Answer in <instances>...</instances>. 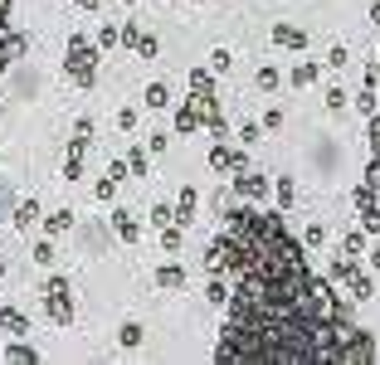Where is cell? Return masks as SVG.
<instances>
[{
  "instance_id": "db71d44e",
  "label": "cell",
  "mask_w": 380,
  "mask_h": 365,
  "mask_svg": "<svg viewBox=\"0 0 380 365\" xmlns=\"http://www.w3.org/2000/svg\"><path fill=\"white\" fill-rule=\"evenodd\" d=\"M0 278H5V258H0Z\"/></svg>"
},
{
  "instance_id": "8fae6325",
  "label": "cell",
  "mask_w": 380,
  "mask_h": 365,
  "mask_svg": "<svg viewBox=\"0 0 380 365\" xmlns=\"http://www.w3.org/2000/svg\"><path fill=\"white\" fill-rule=\"evenodd\" d=\"M10 224H15L20 234H30V229L39 224V200H20V204H15V215H10Z\"/></svg>"
},
{
  "instance_id": "4316f807",
  "label": "cell",
  "mask_w": 380,
  "mask_h": 365,
  "mask_svg": "<svg viewBox=\"0 0 380 365\" xmlns=\"http://www.w3.org/2000/svg\"><path fill=\"white\" fill-rule=\"evenodd\" d=\"M156 54H161V39H156L151 30H142V39H137V59H146V64H151Z\"/></svg>"
},
{
  "instance_id": "44dd1931",
  "label": "cell",
  "mask_w": 380,
  "mask_h": 365,
  "mask_svg": "<svg viewBox=\"0 0 380 365\" xmlns=\"http://www.w3.org/2000/svg\"><path fill=\"white\" fill-rule=\"evenodd\" d=\"M317 78H322V64H298V69L288 73V83H293V88H312Z\"/></svg>"
},
{
  "instance_id": "836d02e7",
  "label": "cell",
  "mask_w": 380,
  "mask_h": 365,
  "mask_svg": "<svg viewBox=\"0 0 380 365\" xmlns=\"http://www.w3.org/2000/svg\"><path fill=\"white\" fill-rule=\"evenodd\" d=\"M118 185H122V180H118V176H102V180H98V185H93V195H98V200H102V204H107V200H118Z\"/></svg>"
},
{
  "instance_id": "8d00e7d4",
  "label": "cell",
  "mask_w": 380,
  "mask_h": 365,
  "mask_svg": "<svg viewBox=\"0 0 380 365\" xmlns=\"http://www.w3.org/2000/svg\"><path fill=\"white\" fill-rule=\"evenodd\" d=\"M210 69H214V73H234V54H230V49H214V54H210Z\"/></svg>"
},
{
  "instance_id": "cb8c5ba5",
  "label": "cell",
  "mask_w": 380,
  "mask_h": 365,
  "mask_svg": "<svg viewBox=\"0 0 380 365\" xmlns=\"http://www.w3.org/2000/svg\"><path fill=\"white\" fill-rule=\"evenodd\" d=\"M88 141H93V117H78V122H74V141H69V151H88Z\"/></svg>"
},
{
  "instance_id": "277c9868",
  "label": "cell",
  "mask_w": 380,
  "mask_h": 365,
  "mask_svg": "<svg viewBox=\"0 0 380 365\" xmlns=\"http://www.w3.org/2000/svg\"><path fill=\"white\" fill-rule=\"evenodd\" d=\"M205 127V113H200V102H176V137H195Z\"/></svg>"
},
{
  "instance_id": "74e56055",
  "label": "cell",
  "mask_w": 380,
  "mask_h": 365,
  "mask_svg": "<svg viewBox=\"0 0 380 365\" xmlns=\"http://www.w3.org/2000/svg\"><path fill=\"white\" fill-rule=\"evenodd\" d=\"M64 180H83V151H69V161H64Z\"/></svg>"
},
{
  "instance_id": "bcb514c9",
  "label": "cell",
  "mask_w": 380,
  "mask_h": 365,
  "mask_svg": "<svg viewBox=\"0 0 380 365\" xmlns=\"http://www.w3.org/2000/svg\"><path fill=\"white\" fill-rule=\"evenodd\" d=\"M370 190H380V156H370V166H366V176H361Z\"/></svg>"
},
{
  "instance_id": "d6a6232c",
  "label": "cell",
  "mask_w": 380,
  "mask_h": 365,
  "mask_svg": "<svg viewBox=\"0 0 380 365\" xmlns=\"http://www.w3.org/2000/svg\"><path fill=\"white\" fill-rule=\"evenodd\" d=\"M122 44V25H102L98 30V49H118Z\"/></svg>"
},
{
  "instance_id": "7402d4cb",
  "label": "cell",
  "mask_w": 380,
  "mask_h": 365,
  "mask_svg": "<svg viewBox=\"0 0 380 365\" xmlns=\"http://www.w3.org/2000/svg\"><path fill=\"white\" fill-rule=\"evenodd\" d=\"M151 224H156V234L166 229V224H176V204H166V200H151Z\"/></svg>"
},
{
  "instance_id": "7dc6e473",
  "label": "cell",
  "mask_w": 380,
  "mask_h": 365,
  "mask_svg": "<svg viewBox=\"0 0 380 365\" xmlns=\"http://www.w3.org/2000/svg\"><path fill=\"white\" fill-rule=\"evenodd\" d=\"M137 39H142V25H137V20H127V25H122V44H127V49H137Z\"/></svg>"
},
{
  "instance_id": "ba28073f",
  "label": "cell",
  "mask_w": 380,
  "mask_h": 365,
  "mask_svg": "<svg viewBox=\"0 0 380 365\" xmlns=\"http://www.w3.org/2000/svg\"><path fill=\"white\" fill-rule=\"evenodd\" d=\"M307 39H312V34H307L302 25H273V44H278V49H307Z\"/></svg>"
},
{
  "instance_id": "52a82bcc",
  "label": "cell",
  "mask_w": 380,
  "mask_h": 365,
  "mask_svg": "<svg viewBox=\"0 0 380 365\" xmlns=\"http://www.w3.org/2000/svg\"><path fill=\"white\" fill-rule=\"evenodd\" d=\"M195 210H200L195 185H181V195H176V224H181V229H190V224H195Z\"/></svg>"
},
{
  "instance_id": "c3c4849f",
  "label": "cell",
  "mask_w": 380,
  "mask_h": 365,
  "mask_svg": "<svg viewBox=\"0 0 380 365\" xmlns=\"http://www.w3.org/2000/svg\"><path fill=\"white\" fill-rule=\"evenodd\" d=\"M146 146H151V156H161V151L171 146V137H166V132H151V137H146Z\"/></svg>"
},
{
  "instance_id": "7c38bea8",
  "label": "cell",
  "mask_w": 380,
  "mask_h": 365,
  "mask_svg": "<svg viewBox=\"0 0 380 365\" xmlns=\"http://www.w3.org/2000/svg\"><path fill=\"white\" fill-rule=\"evenodd\" d=\"M142 102H146V108H151V113H161V108H176V102H171V88H166V83H161V78H156V83H146V93H142Z\"/></svg>"
},
{
  "instance_id": "83f0119b",
  "label": "cell",
  "mask_w": 380,
  "mask_h": 365,
  "mask_svg": "<svg viewBox=\"0 0 380 365\" xmlns=\"http://www.w3.org/2000/svg\"><path fill=\"white\" fill-rule=\"evenodd\" d=\"M375 108H380V102H375V88L361 83V93H356V113H361V117H375Z\"/></svg>"
},
{
  "instance_id": "6da1fadb",
  "label": "cell",
  "mask_w": 380,
  "mask_h": 365,
  "mask_svg": "<svg viewBox=\"0 0 380 365\" xmlns=\"http://www.w3.org/2000/svg\"><path fill=\"white\" fill-rule=\"evenodd\" d=\"M225 278L230 307L214 360L254 365H370L375 341L351 322V302L337 292L332 273L307 263V244L283 224V210L234 204L225 215Z\"/></svg>"
},
{
  "instance_id": "816d5d0a",
  "label": "cell",
  "mask_w": 380,
  "mask_h": 365,
  "mask_svg": "<svg viewBox=\"0 0 380 365\" xmlns=\"http://www.w3.org/2000/svg\"><path fill=\"white\" fill-rule=\"evenodd\" d=\"M74 5H78V10H98V5H102V0H74Z\"/></svg>"
},
{
  "instance_id": "d6986e66",
  "label": "cell",
  "mask_w": 380,
  "mask_h": 365,
  "mask_svg": "<svg viewBox=\"0 0 380 365\" xmlns=\"http://www.w3.org/2000/svg\"><path fill=\"white\" fill-rule=\"evenodd\" d=\"M0 360H20V365H34V360H39V351H34V346H25V341H10V346H0Z\"/></svg>"
},
{
  "instance_id": "f907efd6",
  "label": "cell",
  "mask_w": 380,
  "mask_h": 365,
  "mask_svg": "<svg viewBox=\"0 0 380 365\" xmlns=\"http://www.w3.org/2000/svg\"><path fill=\"white\" fill-rule=\"evenodd\" d=\"M366 263H370V268L380 273V248H370V253H366Z\"/></svg>"
},
{
  "instance_id": "9a60e30c",
  "label": "cell",
  "mask_w": 380,
  "mask_h": 365,
  "mask_svg": "<svg viewBox=\"0 0 380 365\" xmlns=\"http://www.w3.org/2000/svg\"><path fill=\"white\" fill-rule=\"evenodd\" d=\"M142 341H146V327H142V322H122V327H118V346H122V351H137Z\"/></svg>"
},
{
  "instance_id": "4dcf8cb0",
  "label": "cell",
  "mask_w": 380,
  "mask_h": 365,
  "mask_svg": "<svg viewBox=\"0 0 380 365\" xmlns=\"http://www.w3.org/2000/svg\"><path fill=\"white\" fill-rule=\"evenodd\" d=\"M263 141V122H239V146H258Z\"/></svg>"
},
{
  "instance_id": "1f68e13d",
  "label": "cell",
  "mask_w": 380,
  "mask_h": 365,
  "mask_svg": "<svg viewBox=\"0 0 380 365\" xmlns=\"http://www.w3.org/2000/svg\"><path fill=\"white\" fill-rule=\"evenodd\" d=\"M351 292H356V302H370V297H375V283H370V273H356V278H351Z\"/></svg>"
},
{
  "instance_id": "30bf717a",
  "label": "cell",
  "mask_w": 380,
  "mask_h": 365,
  "mask_svg": "<svg viewBox=\"0 0 380 365\" xmlns=\"http://www.w3.org/2000/svg\"><path fill=\"white\" fill-rule=\"evenodd\" d=\"M113 234H118L122 244H137V239H142V224H137V215H132V210H118V215H113Z\"/></svg>"
},
{
  "instance_id": "d590c367",
  "label": "cell",
  "mask_w": 380,
  "mask_h": 365,
  "mask_svg": "<svg viewBox=\"0 0 380 365\" xmlns=\"http://www.w3.org/2000/svg\"><path fill=\"white\" fill-rule=\"evenodd\" d=\"M375 195H380V190H370V185L361 180V185L351 190V204H356V210H370V204H375Z\"/></svg>"
},
{
  "instance_id": "7bdbcfd3",
  "label": "cell",
  "mask_w": 380,
  "mask_h": 365,
  "mask_svg": "<svg viewBox=\"0 0 380 365\" xmlns=\"http://www.w3.org/2000/svg\"><path fill=\"white\" fill-rule=\"evenodd\" d=\"M366 137H370V156H380V113L366 117Z\"/></svg>"
},
{
  "instance_id": "e575fe53",
  "label": "cell",
  "mask_w": 380,
  "mask_h": 365,
  "mask_svg": "<svg viewBox=\"0 0 380 365\" xmlns=\"http://www.w3.org/2000/svg\"><path fill=\"white\" fill-rule=\"evenodd\" d=\"M181 239H186V229H181V224H166V229H161V248H166V253H176V248H181Z\"/></svg>"
},
{
  "instance_id": "f5cc1de1",
  "label": "cell",
  "mask_w": 380,
  "mask_h": 365,
  "mask_svg": "<svg viewBox=\"0 0 380 365\" xmlns=\"http://www.w3.org/2000/svg\"><path fill=\"white\" fill-rule=\"evenodd\" d=\"M370 25H380V0H370Z\"/></svg>"
},
{
  "instance_id": "7a4b0ae2",
  "label": "cell",
  "mask_w": 380,
  "mask_h": 365,
  "mask_svg": "<svg viewBox=\"0 0 380 365\" xmlns=\"http://www.w3.org/2000/svg\"><path fill=\"white\" fill-rule=\"evenodd\" d=\"M64 73H69L78 88H93V83H98V44H93V39L69 34V49H64Z\"/></svg>"
},
{
  "instance_id": "f6af8a7d",
  "label": "cell",
  "mask_w": 380,
  "mask_h": 365,
  "mask_svg": "<svg viewBox=\"0 0 380 365\" xmlns=\"http://www.w3.org/2000/svg\"><path fill=\"white\" fill-rule=\"evenodd\" d=\"M118 132H137V108H118Z\"/></svg>"
},
{
  "instance_id": "3957f363",
  "label": "cell",
  "mask_w": 380,
  "mask_h": 365,
  "mask_svg": "<svg viewBox=\"0 0 380 365\" xmlns=\"http://www.w3.org/2000/svg\"><path fill=\"white\" fill-rule=\"evenodd\" d=\"M44 317L54 327H69L78 317V307H74V283L69 278H49L44 283Z\"/></svg>"
},
{
  "instance_id": "681fc988",
  "label": "cell",
  "mask_w": 380,
  "mask_h": 365,
  "mask_svg": "<svg viewBox=\"0 0 380 365\" xmlns=\"http://www.w3.org/2000/svg\"><path fill=\"white\" fill-rule=\"evenodd\" d=\"M127 171H132V166L122 161V156H113V161H107V176H118V180H127Z\"/></svg>"
},
{
  "instance_id": "f35d334b",
  "label": "cell",
  "mask_w": 380,
  "mask_h": 365,
  "mask_svg": "<svg viewBox=\"0 0 380 365\" xmlns=\"http://www.w3.org/2000/svg\"><path fill=\"white\" fill-rule=\"evenodd\" d=\"M258 122H263V132H283V122H288V117H283V108H268Z\"/></svg>"
},
{
  "instance_id": "603a6c76",
  "label": "cell",
  "mask_w": 380,
  "mask_h": 365,
  "mask_svg": "<svg viewBox=\"0 0 380 365\" xmlns=\"http://www.w3.org/2000/svg\"><path fill=\"white\" fill-rule=\"evenodd\" d=\"M273 200H278V210H293V200H298V185H293L288 176H278V180H273Z\"/></svg>"
},
{
  "instance_id": "ac0fdd59",
  "label": "cell",
  "mask_w": 380,
  "mask_h": 365,
  "mask_svg": "<svg viewBox=\"0 0 380 365\" xmlns=\"http://www.w3.org/2000/svg\"><path fill=\"white\" fill-rule=\"evenodd\" d=\"M127 166H132V176H142V180L151 176V146H146V141L127 151Z\"/></svg>"
},
{
  "instance_id": "e0dca14e",
  "label": "cell",
  "mask_w": 380,
  "mask_h": 365,
  "mask_svg": "<svg viewBox=\"0 0 380 365\" xmlns=\"http://www.w3.org/2000/svg\"><path fill=\"white\" fill-rule=\"evenodd\" d=\"M74 229V210H54V215H44V234L49 239H59V234H69Z\"/></svg>"
},
{
  "instance_id": "ee69618b",
  "label": "cell",
  "mask_w": 380,
  "mask_h": 365,
  "mask_svg": "<svg viewBox=\"0 0 380 365\" xmlns=\"http://www.w3.org/2000/svg\"><path fill=\"white\" fill-rule=\"evenodd\" d=\"M302 244H307V248H322V244H327V229H322V224H307Z\"/></svg>"
},
{
  "instance_id": "ffe728a7",
  "label": "cell",
  "mask_w": 380,
  "mask_h": 365,
  "mask_svg": "<svg viewBox=\"0 0 380 365\" xmlns=\"http://www.w3.org/2000/svg\"><path fill=\"white\" fill-rule=\"evenodd\" d=\"M205 302L225 311V307H230V278H210V287H205Z\"/></svg>"
},
{
  "instance_id": "f546056e",
  "label": "cell",
  "mask_w": 380,
  "mask_h": 365,
  "mask_svg": "<svg viewBox=\"0 0 380 365\" xmlns=\"http://www.w3.org/2000/svg\"><path fill=\"white\" fill-rule=\"evenodd\" d=\"M342 253L361 258V253H366V229H346V239H342Z\"/></svg>"
},
{
  "instance_id": "5b68a950",
  "label": "cell",
  "mask_w": 380,
  "mask_h": 365,
  "mask_svg": "<svg viewBox=\"0 0 380 365\" xmlns=\"http://www.w3.org/2000/svg\"><path fill=\"white\" fill-rule=\"evenodd\" d=\"M234 195H244V200H268V176H258V171H244V176H234Z\"/></svg>"
},
{
  "instance_id": "f1b7e54d",
  "label": "cell",
  "mask_w": 380,
  "mask_h": 365,
  "mask_svg": "<svg viewBox=\"0 0 380 365\" xmlns=\"http://www.w3.org/2000/svg\"><path fill=\"white\" fill-rule=\"evenodd\" d=\"M34 263H39V268H54V263H59V253H54V244H49V234H44V239L34 244Z\"/></svg>"
},
{
  "instance_id": "4fadbf2b",
  "label": "cell",
  "mask_w": 380,
  "mask_h": 365,
  "mask_svg": "<svg viewBox=\"0 0 380 365\" xmlns=\"http://www.w3.org/2000/svg\"><path fill=\"white\" fill-rule=\"evenodd\" d=\"M361 268H356V258L351 253H342V258H332V283L337 287H351V278H356Z\"/></svg>"
},
{
  "instance_id": "11a10c76",
  "label": "cell",
  "mask_w": 380,
  "mask_h": 365,
  "mask_svg": "<svg viewBox=\"0 0 380 365\" xmlns=\"http://www.w3.org/2000/svg\"><path fill=\"white\" fill-rule=\"evenodd\" d=\"M122 5H137V0H122Z\"/></svg>"
},
{
  "instance_id": "8992f818",
  "label": "cell",
  "mask_w": 380,
  "mask_h": 365,
  "mask_svg": "<svg viewBox=\"0 0 380 365\" xmlns=\"http://www.w3.org/2000/svg\"><path fill=\"white\" fill-rule=\"evenodd\" d=\"M234 156H239V146L214 141V146H210V171H214V176H234Z\"/></svg>"
},
{
  "instance_id": "484cf974",
  "label": "cell",
  "mask_w": 380,
  "mask_h": 365,
  "mask_svg": "<svg viewBox=\"0 0 380 365\" xmlns=\"http://www.w3.org/2000/svg\"><path fill=\"white\" fill-rule=\"evenodd\" d=\"M25 49H30V39H25L20 30H10V34H5V59L20 64V59H25Z\"/></svg>"
},
{
  "instance_id": "2e32d148",
  "label": "cell",
  "mask_w": 380,
  "mask_h": 365,
  "mask_svg": "<svg viewBox=\"0 0 380 365\" xmlns=\"http://www.w3.org/2000/svg\"><path fill=\"white\" fill-rule=\"evenodd\" d=\"M10 10H15V0H0V78H5L10 59H5V34H10Z\"/></svg>"
},
{
  "instance_id": "5bb4252c",
  "label": "cell",
  "mask_w": 380,
  "mask_h": 365,
  "mask_svg": "<svg viewBox=\"0 0 380 365\" xmlns=\"http://www.w3.org/2000/svg\"><path fill=\"white\" fill-rule=\"evenodd\" d=\"M156 287H166V292L186 287V268H181V263H161V268H156Z\"/></svg>"
},
{
  "instance_id": "ab89813d",
  "label": "cell",
  "mask_w": 380,
  "mask_h": 365,
  "mask_svg": "<svg viewBox=\"0 0 380 365\" xmlns=\"http://www.w3.org/2000/svg\"><path fill=\"white\" fill-rule=\"evenodd\" d=\"M346 88H327V113H346Z\"/></svg>"
},
{
  "instance_id": "d4e9b609",
  "label": "cell",
  "mask_w": 380,
  "mask_h": 365,
  "mask_svg": "<svg viewBox=\"0 0 380 365\" xmlns=\"http://www.w3.org/2000/svg\"><path fill=\"white\" fill-rule=\"evenodd\" d=\"M254 83H258V88H263V93H278V88H283V73H278V69H273V64H263V69H258V73H254Z\"/></svg>"
},
{
  "instance_id": "9c48e42d",
  "label": "cell",
  "mask_w": 380,
  "mask_h": 365,
  "mask_svg": "<svg viewBox=\"0 0 380 365\" xmlns=\"http://www.w3.org/2000/svg\"><path fill=\"white\" fill-rule=\"evenodd\" d=\"M0 331L5 336H30V317L20 307H0Z\"/></svg>"
},
{
  "instance_id": "b9f144b4",
  "label": "cell",
  "mask_w": 380,
  "mask_h": 365,
  "mask_svg": "<svg viewBox=\"0 0 380 365\" xmlns=\"http://www.w3.org/2000/svg\"><path fill=\"white\" fill-rule=\"evenodd\" d=\"M361 229H366V234H380V204H370V210H361Z\"/></svg>"
},
{
  "instance_id": "60d3db41",
  "label": "cell",
  "mask_w": 380,
  "mask_h": 365,
  "mask_svg": "<svg viewBox=\"0 0 380 365\" xmlns=\"http://www.w3.org/2000/svg\"><path fill=\"white\" fill-rule=\"evenodd\" d=\"M327 69H351V54H346V44H332V54H327Z\"/></svg>"
}]
</instances>
